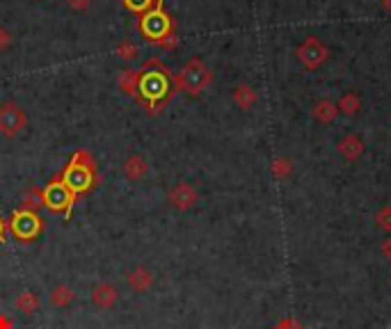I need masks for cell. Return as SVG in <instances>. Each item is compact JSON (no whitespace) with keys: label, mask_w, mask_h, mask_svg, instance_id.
Listing matches in <instances>:
<instances>
[{"label":"cell","mask_w":391,"mask_h":329,"mask_svg":"<svg viewBox=\"0 0 391 329\" xmlns=\"http://www.w3.org/2000/svg\"><path fill=\"white\" fill-rule=\"evenodd\" d=\"M60 181L65 183V186L74 192L76 197L85 195V192H90L94 186L99 183V174H97V163H94V158L90 151L85 149H78L74 156H71L69 165L62 170L60 174Z\"/></svg>","instance_id":"cell-1"},{"label":"cell","mask_w":391,"mask_h":329,"mask_svg":"<svg viewBox=\"0 0 391 329\" xmlns=\"http://www.w3.org/2000/svg\"><path fill=\"white\" fill-rule=\"evenodd\" d=\"M151 69H145V74H140V90L138 99L142 103H149L151 112H156L163 101H167L172 92V76L165 67H161L156 60L147 62Z\"/></svg>","instance_id":"cell-2"},{"label":"cell","mask_w":391,"mask_h":329,"mask_svg":"<svg viewBox=\"0 0 391 329\" xmlns=\"http://www.w3.org/2000/svg\"><path fill=\"white\" fill-rule=\"evenodd\" d=\"M140 32L145 35L147 42L156 46L161 44L167 35L174 32V23L170 19V14L163 10V0H156L154 7L140 16Z\"/></svg>","instance_id":"cell-3"},{"label":"cell","mask_w":391,"mask_h":329,"mask_svg":"<svg viewBox=\"0 0 391 329\" xmlns=\"http://www.w3.org/2000/svg\"><path fill=\"white\" fill-rule=\"evenodd\" d=\"M211 80H213L211 69L206 67V64L199 58H193L186 64V67L181 69V74L177 76V85H174V87H177V90L188 92L190 96H197V94H202L206 87L211 85Z\"/></svg>","instance_id":"cell-4"},{"label":"cell","mask_w":391,"mask_h":329,"mask_svg":"<svg viewBox=\"0 0 391 329\" xmlns=\"http://www.w3.org/2000/svg\"><path fill=\"white\" fill-rule=\"evenodd\" d=\"M7 229L12 231V236L21 240V243H33L39 236L44 234L46 229V222L39 218V213H30V211H17L12 215L10 224H7Z\"/></svg>","instance_id":"cell-5"},{"label":"cell","mask_w":391,"mask_h":329,"mask_svg":"<svg viewBox=\"0 0 391 329\" xmlns=\"http://www.w3.org/2000/svg\"><path fill=\"white\" fill-rule=\"evenodd\" d=\"M42 199H44V206L49 208L53 213H65V218H69L71 208L76 204V195L71 192L65 183L60 181V176H55V179L42 190Z\"/></svg>","instance_id":"cell-6"},{"label":"cell","mask_w":391,"mask_h":329,"mask_svg":"<svg viewBox=\"0 0 391 329\" xmlns=\"http://www.w3.org/2000/svg\"><path fill=\"white\" fill-rule=\"evenodd\" d=\"M26 126H28V115L19 103L5 101L0 106V135L3 138H17Z\"/></svg>","instance_id":"cell-7"},{"label":"cell","mask_w":391,"mask_h":329,"mask_svg":"<svg viewBox=\"0 0 391 329\" xmlns=\"http://www.w3.org/2000/svg\"><path fill=\"white\" fill-rule=\"evenodd\" d=\"M298 60L305 64L307 69H316L327 60V48H325V44L321 42V39L309 37L298 48Z\"/></svg>","instance_id":"cell-8"},{"label":"cell","mask_w":391,"mask_h":329,"mask_svg":"<svg viewBox=\"0 0 391 329\" xmlns=\"http://www.w3.org/2000/svg\"><path fill=\"white\" fill-rule=\"evenodd\" d=\"M167 199H170V204L177 208V211H190L195 204H197V190L190 186V183H177L172 190H170V195H167Z\"/></svg>","instance_id":"cell-9"},{"label":"cell","mask_w":391,"mask_h":329,"mask_svg":"<svg viewBox=\"0 0 391 329\" xmlns=\"http://www.w3.org/2000/svg\"><path fill=\"white\" fill-rule=\"evenodd\" d=\"M119 302V291L113 284H97L92 288V304L101 311L113 309Z\"/></svg>","instance_id":"cell-10"},{"label":"cell","mask_w":391,"mask_h":329,"mask_svg":"<svg viewBox=\"0 0 391 329\" xmlns=\"http://www.w3.org/2000/svg\"><path fill=\"white\" fill-rule=\"evenodd\" d=\"M154 282H156L154 272H151L149 268H145V266L133 268V270L129 272V277H126V284H129L131 291H133V293H138V295L147 293L149 288L154 286Z\"/></svg>","instance_id":"cell-11"},{"label":"cell","mask_w":391,"mask_h":329,"mask_svg":"<svg viewBox=\"0 0 391 329\" xmlns=\"http://www.w3.org/2000/svg\"><path fill=\"white\" fill-rule=\"evenodd\" d=\"M122 170H124V176L129 181H142L149 174V163H147V158H142L140 154H133L124 160Z\"/></svg>","instance_id":"cell-12"},{"label":"cell","mask_w":391,"mask_h":329,"mask_svg":"<svg viewBox=\"0 0 391 329\" xmlns=\"http://www.w3.org/2000/svg\"><path fill=\"white\" fill-rule=\"evenodd\" d=\"M76 302V291L69 284H58L51 291V304L55 309H69Z\"/></svg>","instance_id":"cell-13"},{"label":"cell","mask_w":391,"mask_h":329,"mask_svg":"<svg viewBox=\"0 0 391 329\" xmlns=\"http://www.w3.org/2000/svg\"><path fill=\"white\" fill-rule=\"evenodd\" d=\"M39 295L33 293V291H26V293H21L17 300H14V309L21 311V314H26V316H33L39 311Z\"/></svg>","instance_id":"cell-14"},{"label":"cell","mask_w":391,"mask_h":329,"mask_svg":"<svg viewBox=\"0 0 391 329\" xmlns=\"http://www.w3.org/2000/svg\"><path fill=\"white\" fill-rule=\"evenodd\" d=\"M117 83H119V90H122L124 94L138 96V90H140V74H138V71H133V69L122 71Z\"/></svg>","instance_id":"cell-15"},{"label":"cell","mask_w":391,"mask_h":329,"mask_svg":"<svg viewBox=\"0 0 391 329\" xmlns=\"http://www.w3.org/2000/svg\"><path fill=\"white\" fill-rule=\"evenodd\" d=\"M339 151L343 156H346L348 160H355L362 156V151H364V142L355 138V135H348V138H343L339 142Z\"/></svg>","instance_id":"cell-16"},{"label":"cell","mask_w":391,"mask_h":329,"mask_svg":"<svg viewBox=\"0 0 391 329\" xmlns=\"http://www.w3.org/2000/svg\"><path fill=\"white\" fill-rule=\"evenodd\" d=\"M234 101L238 103V108L250 110V108L254 106V103H257V92H254L250 85H241V87H236V92H234Z\"/></svg>","instance_id":"cell-17"},{"label":"cell","mask_w":391,"mask_h":329,"mask_svg":"<svg viewBox=\"0 0 391 329\" xmlns=\"http://www.w3.org/2000/svg\"><path fill=\"white\" fill-rule=\"evenodd\" d=\"M339 115V108L334 106L332 101H321V103H316V108H314V117L318 119V122H323V124H332L334 122V117Z\"/></svg>","instance_id":"cell-18"},{"label":"cell","mask_w":391,"mask_h":329,"mask_svg":"<svg viewBox=\"0 0 391 329\" xmlns=\"http://www.w3.org/2000/svg\"><path fill=\"white\" fill-rule=\"evenodd\" d=\"M23 211H30V213H37L39 208H44V199H42V190L33 188L30 192H26V197H23Z\"/></svg>","instance_id":"cell-19"},{"label":"cell","mask_w":391,"mask_h":329,"mask_svg":"<svg viewBox=\"0 0 391 329\" xmlns=\"http://www.w3.org/2000/svg\"><path fill=\"white\" fill-rule=\"evenodd\" d=\"M117 55H119V58H122L124 62L135 60V58H138V46H135L131 39H124V42L117 44Z\"/></svg>","instance_id":"cell-20"},{"label":"cell","mask_w":391,"mask_h":329,"mask_svg":"<svg viewBox=\"0 0 391 329\" xmlns=\"http://www.w3.org/2000/svg\"><path fill=\"white\" fill-rule=\"evenodd\" d=\"M341 112H346V115H355V112L359 110V99H357V94H346L343 99L339 101V106H337Z\"/></svg>","instance_id":"cell-21"},{"label":"cell","mask_w":391,"mask_h":329,"mask_svg":"<svg viewBox=\"0 0 391 329\" xmlns=\"http://www.w3.org/2000/svg\"><path fill=\"white\" fill-rule=\"evenodd\" d=\"M291 160H286V158H275L273 160V174H275V179H286V176L291 174Z\"/></svg>","instance_id":"cell-22"},{"label":"cell","mask_w":391,"mask_h":329,"mask_svg":"<svg viewBox=\"0 0 391 329\" xmlns=\"http://www.w3.org/2000/svg\"><path fill=\"white\" fill-rule=\"evenodd\" d=\"M154 3L156 0H124V5L129 7L131 12H135V14H145V12H149L151 7H154Z\"/></svg>","instance_id":"cell-23"},{"label":"cell","mask_w":391,"mask_h":329,"mask_svg":"<svg viewBox=\"0 0 391 329\" xmlns=\"http://www.w3.org/2000/svg\"><path fill=\"white\" fill-rule=\"evenodd\" d=\"M375 222H378L380 229L391 231V206H385L382 211H378V215H375Z\"/></svg>","instance_id":"cell-24"},{"label":"cell","mask_w":391,"mask_h":329,"mask_svg":"<svg viewBox=\"0 0 391 329\" xmlns=\"http://www.w3.org/2000/svg\"><path fill=\"white\" fill-rule=\"evenodd\" d=\"M14 42V37H12V32L7 30V28H0V53H5L7 48L12 46Z\"/></svg>","instance_id":"cell-25"},{"label":"cell","mask_w":391,"mask_h":329,"mask_svg":"<svg viewBox=\"0 0 391 329\" xmlns=\"http://www.w3.org/2000/svg\"><path fill=\"white\" fill-rule=\"evenodd\" d=\"M273 329H305V327H302L295 318H284V320H279Z\"/></svg>","instance_id":"cell-26"},{"label":"cell","mask_w":391,"mask_h":329,"mask_svg":"<svg viewBox=\"0 0 391 329\" xmlns=\"http://www.w3.org/2000/svg\"><path fill=\"white\" fill-rule=\"evenodd\" d=\"M67 3H69L71 10H81V12L90 7V0H67Z\"/></svg>","instance_id":"cell-27"},{"label":"cell","mask_w":391,"mask_h":329,"mask_svg":"<svg viewBox=\"0 0 391 329\" xmlns=\"http://www.w3.org/2000/svg\"><path fill=\"white\" fill-rule=\"evenodd\" d=\"M158 46H163V48H174V46H177V35H174V32H172V35H167Z\"/></svg>","instance_id":"cell-28"},{"label":"cell","mask_w":391,"mask_h":329,"mask_svg":"<svg viewBox=\"0 0 391 329\" xmlns=\"http://www.w3.org/2000/svg\"><path fill=\"white\" fill-rule=\"evenodd\" d=\"M0 329H14V323L5 314H0Z\"/></svg>","instance_id":"cell-29"},{"label":"cell","mask_w":391,"mask_h":329,"mask_svg":"<svg viewBox=\"0 0 391 329\" xmlns=\"http://www.w3.org/2000/svg\"><path fill=\"white\" fill-rule=\"evenodd\" d=\"M382 254H385L387 259L391 261V238H387L385 243H382Z\"/></svg>","instance_id":"cell-30"},{"label":"cell","mask_w":391,"mask_h":329,"mask_svg":"<svg viewBox=\"0 0 391 329\" xmlns=\"http://www.w3.org/2000/svg\"><path fill=\"white\" fill-rule=\"evenodd\" d=\"M5 231H7V227H5L3 218H0V243H3V238H5Z\"/></svg>","instance_id":"cell-31"},{"label":"cell","mask_w":391,"mask_h":329,"mask_svg":"<svg viewBox=\"0 0 391 329\" xmlns=\"http://www.w3.org/2000/svg\"><path fill=\"white\" fill-rule=\"evenodd\" d=\"M382 3H385V7H387V12L391 14V0H382Z\"/></svg>","instance_id":"cell-32"}]
</instances>
